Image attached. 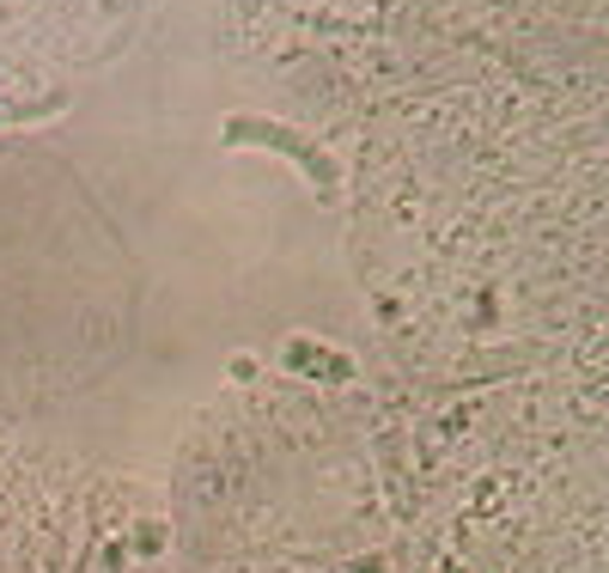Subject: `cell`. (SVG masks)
Wrapping results in <instances>:
<instances>
[{
	"instance_id": "1",
	"label": "cell",
	"mask_w": 609,
	"mask_h": 573,
	"mask_svg": "<svg viewBox=\"0 0 609 573\" xmlns=\"http://www.w3.org/2000/svg\"><path fill=\"white\" fill-rule=\"evenodd\" d=\"M226 141H262V147H281V153H293L298 165L312 172V184L324 189V196H329V184H336V165H329L312 141H298L293 129H281V122H262V116H226Z\"/></svg>"
}]
</instances>
